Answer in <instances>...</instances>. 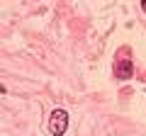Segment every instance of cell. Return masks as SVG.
<instances>
[{"label": "cell", "mask_w": 146, "mask_h": 136, "mask_svg": "<svg viewBox=\"0 0 146 136\" xmlns=\"http://www.w3.org/2000/svg\"><path fill=\"white\" fill-rule=\"evenodd\" d=\"M68 129V112L66 110H54L49 117V131L54 136H63Z\"/></svg>", "instance_id": "cell-1"}, {"label": "cell", "mask_w": 146, "mask_h": 136, "mask_svg": "<svg viewBox=\"0 0 146 136\" xmlns=\"http://www.w3.org/2000/svg\"><path fill=\"white\" fill-rule=\"evenodd\" d=\"M131 75H134V63H131V58H119L115 63V78L117 80H129Z\"/></svg>", "instance_id": "cell-2"}, {"label": "cell", "mask_w": 146, "mask_h": 136, "mask_svg": "<svg viewBox=\"0 0 146 136\" xmlns=\"http://www.w3.org/2000/svg\"><path fill=\"white\" fill-rule=\"evenodd\" d=\"M141 10H144V12H146V0H141Z\"/></svg>", "instance_id": "cell-3"}]
</instances>
